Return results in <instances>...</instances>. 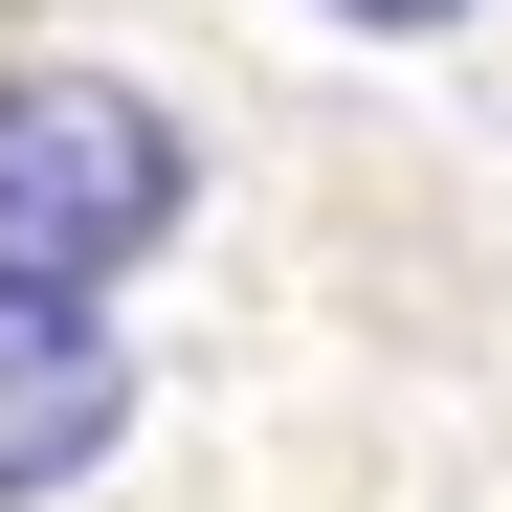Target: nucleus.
<instances>
[{
  "mask_svg": "<svg viewBox=\"0 0 512 512\" xmlns=\"http://www.w3.org/2000/svg\"><path fill=\"white\" fill-rule=\"evenodd\" d=\"M134 446V357H112V290H23L0 268V512L90 490Z\"/></svg>",
  "mask_w": 512,
  "mask_h": 512,
  "instance_id": "f03ea898",
  "label": "nucleus"
},
{
  "mask_svg": "<svg viewBox=\"0 0 512 512\" xmlns=\"http://www.w3.org/2000/svg\"><path fill=\"white\" fill-rule=\"evenodd\" d=\"M201 201V134L134 67H0V268L23 290H134Z\"/></svg>",
  "mask_w": 512,
  "mask_h": 512,
  "instance_id": "f257e3e1",
  "label": "nucleus"
},
{
  "mask_svg": "<svg viewBox=\"0 0 512 512\" xmlns=\"http://www.w3.org/2000/svg\"><path fill=\"white\" fill-rule=\"evenodd\" d=\"M334 23H379V45H423V23H468V0H334Z\"/></svg>",
  "mask_w": 512,
  "mask_h": 512,
  "instance_id": "7ed1b4c3",
  "label": "nucleus"
}]
</instances>
